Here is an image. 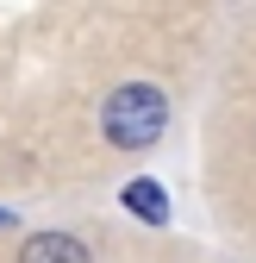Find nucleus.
Wrapping results in <instances>:
<instances>
[{
    "label": "nucleus",
    "mask_w": 256,
    "mask_h": 263,
    "mask_svg": "<svg viewBox=\"0 0 256 263\" xmlns=\"http://www.w3.org/2000/svg\"><path fill=\"white\" fill-rule=\"evenodd\" d=\"M100 125H106L113 144L144 151V144L163 138V125H169V101H163V88H150V82H125L119 94H106Z\"/></svg>",
    "instance_id": "f257e3e1"
},
{
    "label": "nucleus",
    "mask_w": 256,
    "mask_h": 263,
    "mask_svg": "<svg viewBox=\"0 0 256 263\" xmlns=\"http://www.w3.org/2000/svg\"><path fill=\"white\" fill-rule=\"evenodd\" d=\"M19 263H88V245L69 232H38V238H25Z\"/></svg>",
    "instance_id": "f03ea898"
},
{
    "label": "nucleus",
    "mask_w": 256,
    "mask_h": 263,
    "mask_svg": "<svg viewBox=\"0 0 256 263\" xmlns=\"http://www.w3.org/2000/svg\"><path fill=\"white\" fill-rule=\"evenodd\" d=\"M125 207H132L138 219H150V226H163L169 219V194L156 188L150 176H138V182H125Z\"/></svg>",
    "instance_id": "7ed1b4c3"
},
{
    "label": "nucleus",
    "mask_w": 256,
    "mask_h": 263,
    "mask_svg": "<svg viewBox=\"0 0 256 263\" xmlns=\"http://www.w3.org/2000/svg\"><path fill=\"white\" fill-rule=\"evenodd\" d=\"M0 226H7V213H0Z\"/></svg>",
    "instance_id": "20e7f679"
}]
</instances>
